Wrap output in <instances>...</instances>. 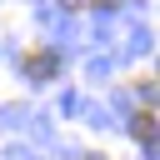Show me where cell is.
Returning <instances> with one entry per match:
<instances>
[{
    "label": "cell",
    "instance_id": "6da1fadb",
    "mask_svg": "<svg viewBox=\"0 0 160 160\" xmlns=\"http://www.w3.org/2000/svg\"><path fill=\"white\" fill-rule=\"evenodd\" d=\"M20 70H25L30 80H55V75H60V55H55L50 45H35V50L20 55Z\"/></svg>",
    "mask_w": 160,
    "mask_h": 160
},
{
    "label": "cell",
    "instance_id": "7a4b0ae2",
    "mask_svg": "<svg viewBox=\"0 0 160 160\" xmlns=\"http://www.w3.org/2000/svg\"><path fill=\"white\" fill-rule=\"evenodd\" d=\"M130 135H135L145 150H155V110H150V105H140V110H135V120H130Z\"/></svg>",
    "mask_w": 160,
    "mask_h": 160
},
{
    "label": "cell",
    "instance_id": "3957f363",
    "mask_svg": "<svg viewBox=\"0 0 160 160\" xmlns=\"http://www.w3.org/2000/svg\"><path fill=\"white\" fill-rule=\"evenodd\" d=\"M65 10H85V5H95V0H60Z\"/></svg>",
    "mask_w": 160,
    "mask_h": 160
},
{
    "label": "cell",
    "instance_id": "277c9868",
    "mask_svg": "<svg viewBox=\"0 0 160 160\" xmlns=\"http://www.w3.org/2000/svg\"><path fill=\"white\" fill-rule=\"evenodd\" d=\"M100 5H120V0H100Z\"/></svg>",
    "mask_w": 160,
    "mask_h": 160
}]
</instances>
